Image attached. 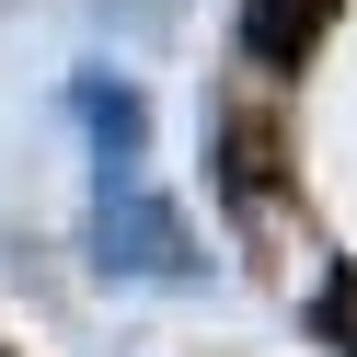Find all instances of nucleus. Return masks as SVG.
<instances>
[{"label": "nucleus", "mask_w": 357, "mask_h": 357, "mask_svg": "<svg viewBox=\"0 0 357 357\" xmlns=\"http://www.w3.org/2000/svg\"><path fill=\"white\" fill-rule=\"evenodd\" d=\"M104 265H116V277H196L185 219H173L139 173H116V185H104Z\"/></svg>", "instance_id": "1"}, {"label": "nucleus", "mask_w": 357, "mask_h": 357, "mask_svg": "<svg viewBox=\"0 0 357 357\" xmlns=\"http://www.w3.org/2000/svg\"><path fill=\"white\" fill-rule=\"evenodd\" d=\"M323 24H334V0H242V58L254 70H300Z\"/></svg>", "instance_id": "2"}, {"label": "nucleus", "mask_w": 357, "mask_h": 357, "mask_svg": "<svg viewBox=\"0 0 357 357\" xmlns=\"http://www.w3.org/2000/svg\"><path fill=\"white\" fill-rule=\"evenodd\" d=\"M81 127H93V150H104V185H116V173H139V150H150V104L127 93V81H81Z\"/></svg>", "instance_id": "3"}, {"label": "nucleus", "mask_w": 357, "mask_h": 357, "mask_svg": "<svg viewBox=\"0 0 357 357\" xmlns=\"http://www.w3.org/2000/svg\"><path fill=\"white\" fill-rule=\"evenodd\" d=\"M219 185H231L242 208L277 196V127H265V116H219Z\"/></svg>", "instance_id": "4"}, {"label": "nucleus", "mask_w": 357, "mask_h": 357, "mask_svg": "<svg viewBox=\"0 0 357 357\" xmlns=\"http://www.w3.org/2000/svg\"><path fill=\"white\" fill-rule=\"evenodd\" d=\"M311 323H323L334 346L357 357V277H323V288H311Z\"/></svg>", "instance_id": "5"}]
</instances>
